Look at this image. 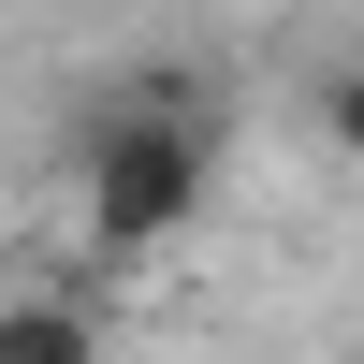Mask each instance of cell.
<instances>
[{"instance_id": "obj_3", "label": "cell", "mask_w": 364, "mask_h": 364, "mask_svg": "<svg viewBox=\"0 0 364 364\" xmlns=\"http://www.w3.org/2000/svg\"><path fill=\"white\" fill-rule=\"evenodd\" d=\"M321 146H336V161H364V58H336V73H321Z\"/></svg>"}, {"instance_id": "obj_2", "label": "cell", "mask_w": 364, "mask_h": 364, "mask_svg": "<svg viewBox=\"0 0 364 364\" xmlns=\"http://www.w3.org/2000/svg\"><path fill=\"white\" fill-rule=\"evenodd\" d=\"M0 364H87V306L44 291V306H0Z\"/></svg>"}, {"instance_id": "obj_1", "label": "cell", "mask_w": 364, "mask_h": 364, "mask_svg": "<svg viewBox=\"0 0 364 364\" xmlns=\"http://www.w3.org/2000/svg\"><path fill=\"white\" fill-rule=\"evenodd\" d=\"M204 175H219V132H204L190 102H102L87 117V248L102 262H146L161 233L204 219Z\"/></svg>"}]
</instances>
